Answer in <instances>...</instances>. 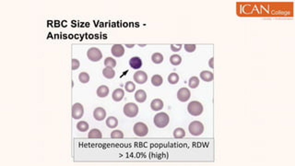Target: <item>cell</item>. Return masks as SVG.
Instances as JSON below:
<instances>
[{
	"instance_id": "cell-1",
	"label": "cell",
	"mask_w": 295,
	"mask_h": 166,
	"mask_svg": "<svg viewBox=\"0 0 295 166\" xmlns=\"http://www.w3.org/2000/svg\"><path fill=\"white\" fill-rule=\"evenodd\" d=\"M169 122H170L169 116L165 113H158L154 116V124L159 128H162V127L167 126Z\"/></svg>"
},
{
	"instance_id": "cell-2",
	"label": "cell",
	"mask_w": 295,
	"mask_h": 166,
	"mask_svg": "<svg viewBox=\"0 0 295 166\" xmlns=\"http://www.w3.org/2000/svg\"><path fill=\"white\" fill-rule=\"evenodd\" d=\"M187 111L191 116H198L203 113V105L201 103H199L197 101H193V102L188 103Z\"/></svg>"
},
{
	"instance_id": "cell-3",
	"label": "cell",
	"mask_w": 295,
	"mask_h": 166,
	"mask_svg": "<svg viewBox=\"0 0 295 166\" xmlns=\"http://www.w3.org/2000/svg\"><path fill=\"white\" fill-rule=\"evenodd\" d=\"M123 111L127 117H135L139 114V107L133 103H128L124 106Z\"/></svg>"
},
{
	"instance_id": "cell-4",
	"label": "cell",
	"mask_w": 295,
	"mask_h": 166,
	"mask_svg": "<svg viewBox=\"0 0 295 166\" xmlns=\"http://www.w3.org/2000/svg\"><path fill=\"white\" fill-rule=\"evenodd\" d=\"M188 130L191 135L193 136H199L204 131V125L199 121H193L189 124Z\"/></svg>"
},
{
	"instance_id": "cell-5",
	"label": "cell",
	"mask_w": 295,
	"mask_h": 166,
	"mask_svg": "<svg viewBox=\"0 0 295 166\" xmlns=\"http://www.w3.org/2000/svg\"><path fill=\"white\" fill-rule=\"evenodd\" d=\"M87 56L88 58L92 61V62H98L101 59L102 57V54L101 52L100 51V49L96 48V47H92L88 50L87 52Z\"/></svg>"
},
{
	"instance_id": "cell-6",
	"label": "cell",
	"mask_w": 295,
	"mask_h": 166,
	"mask_svg": "<svg viewBox=\"0 0 295 166\" xmlns=\"http://www.w3.org/2000/svg\"><path fill=\"white\" fill-rule=\"evenodd\" d=\"M133 131H134L135 135H137L139 137H145L146 135H148V125L146 124L139 122V123H136L134 124Z\"/></svg>"
},
{
	"instance_id": "cell-7",
	"label": "cell",
	"mask_w": 295,
	"mask_h": 166,
	"mask_svg": "<svg viewBox=\"0 0 295 166\" xmlns=\"http://www.w3.org/2000/svg\"><path fill=\"white\" fill-rule=\"evenodd\" d=\"M84 115L83 105L79 103H76L72 105V117L74 119H80Z\"/></svg>"
},
{
	"instance_id": "cell-8",
	"label": "cell",
	"mask_w": 295,
	"mask_h": 166,
	"mask_svg": "<svg viewBox=\"0 0 295 166\" xmlns=\"http://www.w3.org/2000/svg\"><path fill=\"white\" fill-rule=\"evenodd\" d=\"M191 93L190 90L187 88H181L178 91H177V99L180 102H187L190 99Z\"/></svg>"
},
{
	"instance_id": "cell-9",
	"label": "cell",
	"mask_w": 295,
	"mask_h": 166,
	"mask_svg": "<svg viewBox=\"0 0 295 166\" xmlns=\"http://www.w3.org/2000/svg\"><path fill=\"white\" fill-rule=\"evenodd\" d=\"M134 81L135 82L139 83V84H144L147 82L148 81V75L146 72L139 70L134 74Z\"/></svg>"
},
{
	"instance_id": "cell-10",
	"label": "cell",
	"mask_w": 295,
	"mask_h": 166,
	"mask_svg": "<svg viewBox=\"0 0 295 166\" xmlns=\"http://www.w3.org/2000/svg\"><path fill=\"white\" fill-rule=\"evenodd\" d=\"M112 55L115 57H121L125 54V48L122 44H113L111 49Z\"/></svg>"
},
{
	"instance_id": "cell-11",
	"label": "cell",
	"mask_w": 295,
	"mask_h": 166,
	"mask_svg": "<svg viewBox=\"0 0 295 166\" xmlns=\"http://www.w3.org/2000/svg\"><path fill=\"white\" fill-rule=\"evenodd\" d=\"M93 116L97 121H101L103 119H105L106 117V112L103 108L98 107L93 111Z\"/></svg>"
},
{
	"instance_id": "cell-12",
	"label": "cell",
	"mask_w": 295,
	"mask_h": 166,
	"mask_svg": "<svg viewBox=\"0 0 295 166\" xmlns=\"http://www.w3.org/2000/svg\"><path fill=\"white\" fill-rule=\"evenodd\" d=\"M142 60L138 57V56H134L132 58H130L129 60V66L133 68V69H139L142 67Z\"/></svg>"
},
{
	"instance_id": "cell-13",
	"label": "cell",
	"mask_w": 295,
	"mask_h": 166,
	"mask_svg": "<svg viewBox=\"0 0 295 166\" xmlns=\"http://www.w3.org/2000/svg\"><path fill=\"white\" fill-rule=\"evenodd\" d=\"M163 106H164L163 105V102L160 99H154L150 103V108L153 111H155V112L160 111L163 108Z\"/></svg>"
},
{
	"instance_id": "cell-14",
	"label": "cell",
	"mask_w": 295,
	"mask_h": 166,
	"mask_svg": "<svg viewBox=\"0 0 295 166\" xmlns=\"http://www.w3.org/2000/svg\"><path fill=\"white\" fill-rule=\"evenodd\" d=\"M124 96H125V91L122 89L114 90L112 94V98L114 102H121L124 99Z\"/></svg>"
},
{
	"instance_id": "cell-15",
	"label": "cell",
	"mask_w": 295,
	"mask_h": 166,
	"mask_svg": "<svg viewBox=\"0 0 295 166\" xmlns=\"http://www.w3.org/2000/svg\"><path fill=\"white\" fill-rule=\"evenodd\" d=\"M199 77H200V79H201L202 81H206V82H210V81H212L213 79H214L213 73L210 72V71H207V70L202 71V72L200 73Z\"/></svg>"
},
{
	"instance_id": "cell-16",
	"label": "cell",
	"mask_w": 295,
	"mask_h": 166,
	"mask_svg": "<svg viewBox=\"0 0 295 166\" xmlns=\"http://www.w3.org/2000/svg\"><path fill=\"white\" fill-rule=\"evenodd\" d=\"M135 99L137 102L139 103H144L147 100V94L145 92V90H139L138 91H136L135 93Z\"/></svg>"
},
{
	"instance_id": "cell-17",
	"label": "cell",
	"mask_w": 295,
	"mask_h": 166,
	"mask_svg": "<svg viewBox=\"0 0 295 166\" xmlns=\"http://www.w3.org/2000/svg\"><path fill=\"white\" fill-rule=\"evenodd\" d=\"M102 75H103L104 78H106L108 80H111V79L114 78L115 72H114L113 68H105L102 70Z\"/></svg>"
},
{
	"instance_id": "cell-18",
	"label": "cell",
	"mask_w": 295,
	"mask_h": 166,
	"mask_svg": "<svg viewBox=\"0 0 295 166\" xmlns=\"http://www.w3.org/2000/svg\"><path fill=\"white\" fill-rule=\"evenodd\" d=\"M109 94V88L105 85H101L97 89V95L100 98H104Z\"/></svg>"
},
{
	"instance_id": "cell-19",
	"label": "cell",
	"mask_w": 295,
	"mask_h": 166,
	"mask_svg": "<svg viewBox=\"0 0 295 166\" xmlns=\"http://www.w3.org/2000/svg\"><path fill=\"white\" fill-rule=\"evenodd\" d=\"M102 137V134H101V132L97 129V128H93V129H92L90 132H89V134H88V138H100Z\"/></svg>"
},
{
	"instance_id": "cell-20",
	"label": "cell",
	"mask_w": 295,
	"mask_h": 166,
	"mask_svg": "<svg viewBox=\"0 0 295 166\" xmlns=\"http://www.w3.org/2000/svg\"><path fill=\"white\" fill-rule=\"evenodd\" d=\"M118 124V120L114 116H110L106 119V125L110 128H114Z\"/></svg>"
},
{
	"instance_id": "cell-21",
	"label": "cell",
	"mask_w": 295,
	"mask_h": 166,
	"mask_svg": "<svg viewBox=\"0 0 295 166\" xmlns=\"http://www.w3.org/2000/svg\"><path fill=\"white\" fill-rule=\"evenodd\" d=\"M151 83H152L153 86L159 87V86H160V85L163 83V79H162V77L160 76V75H154V76H152V78H151Z\"/></svg>"
},
{
	"instance_id": "cell-22",
	"label": "cell",
	"mask_w": 295,
	"mask_h": 166,
	"mask_svg": "<svg viewBox=\"0 0 295 166\" xmlns=\"http://www.w3.org/2000/svg\"><path fill=\"white\" fill-rule=\"evenodd\" d=\"M170 62L173 66H179L182 63V57L179 55H173L170 57Z\"/></svg>"
},
{
	"instance_id": "cell-23",
	"label": "cell",
	"mask_w": 295,
	"mask_h": 166,
	"mask_svg": "<svg viewBox=\"0 0 295 166\" xmlns=\"http://www.w3.org/2000/svg\"><path fill=\"white\" fill-rule=\"evenodd\" d=\"M151 60L155 64H160L163 61V55L160 53H155L151 55Z\"/></svg>"
},
{
	"instance_id": "cell-24",
	"label": "cell",
	"mask_w": 295,
	"mask_h": 166,
	"mask_svg": "<svg viewBox=\"0 0 295 166\" xmlns=\"http://www.w3.org/2000/svg\"><path fill=\"white\" fill-rule=\"evenodd\" d=\"M186 136V131L185 129L181 128V127H178L176 129H174L173 131V137L175 138H183L184 137Z\"/></svg>"
},
{
	"instance_id": "cell-25",
	"label": "cell",
	"mask_w": 295,
	"mask_h": 166,
	"mask_svg": "<svg viewBox=\"0 0 295 166\" xmlns=\"http://www.w3.org/2000/svg\"><path fill=\"white\" fill-rule=\"evenodd\" d=\"M89 124L87 123V122H85V121H79L78 124H77V128H78V130L79 131H80V132H86V131H88V129H89Z\"/></svg>"
},
{
	"instance_id": "cell-26",
	"label": "cell",
	"mask_w": 295,
	"mask_h": 166,
	"mask_svg": "<svg viewBox=\"0 0 295 166\" xmlns=\"http://www.w3.org/2000/svg\"><path fill=\"white\" fill-rule=\"evenodd\" d=\"M104 66L106 68H113L115 66H116V61L112 58V57H106L105 60H104Z\"/></svg>"
},
{
	"instance_id": "cell-27",
	"label": "cell",
	"mask_w": 295,
	"mask_h": 166,
	"mask_svg": "<svg viewBox=\"0 0 295 166\" xmlns=\"http://www.w3.org/2000/svg\"><path fill=\"white\" fill-rule=\"evenodd\" d=\"M179 75L177 73H171L168 76V82L170 84H176L179 81Z\"/></svg>"
},
{
	"instance_id": "cell-28",
	"label": "cell",
	"mask_w": 295,
	"mask_h": 166,
	"mask_svg": "<svg viewBox=\"0 0 295 166\" xmlns=\"http://www.w3.org/2000/svg\"><path fill=\"white\" fill-rule=\"evenodd\" d=\"M188 85L190 88L192 89H196L199 86V79L197 77H192L189 79V81H188Z\"/></svg>"
},
{
	"instance_id": "cell-29",
	"label": "cell",
	"mask_w": 295,
	"mask_h": 166,
	"mask_svg": "<svg viewBox=\"0 0 295 166\" xmlns=\"http://www.w3.org/2000/svg\"><path fill=\"white\" fill-rule=\"evenodd\" d=\"M90 75L87 72H81L79 75V80L81 83H88L90 81Z\"/></svg>"
},
{
	"instance_id": "cell-30",
	"label": "cell",
	"mask_w": 295,
	"mask_h": 166,
	"mask_svg": "<svg viewBox=\"0 0 295 166\" xmlns=\"http://www.w3.org/2000/svg\"><path fill=\"white\" fill-rule=\"evenodd\" d=\"M125 89L127 92H133L136 89V85L132 81H127L125 85Z\"/></svg>"
},
{
	"instance_id": "cell-31",
	"label": "cell",
	"mask_w": 295,
	"mask_h": 166,
	"mask_svg": "<svg viewBox=\"0 0 295 166\" xmlns=\"http://www.w3.org/2000/svg\"><path fill=\"white\" fill-rule=\"evenodd\" d=\"M111 138H124V133L120 130H113L111 133Z\"/></svg>"
},
{
	"instance_id": "cell-32",
	"label": "cell",
	"mask_w": 295,
	"mask_h": 166,
	"mask_svg": "<svg viewBox=\"0 0 295 166\" xmlns=\"http://www.w3.org/2000/svg\"><path fill=\"white\" fill-rule=\"evenodd\" d=\"M79 65L80 64H79V61L78 59L73 58L71 60V68H72V70H77L79 68Z\"/></svg>"
},
{
	"instance_id": "cell-33",
	"label": "cell",
	"mask_w": 295,
	"mask_h": 166,
	"mask_svg": "<svg viewBox=\"0 0 295 166\" xmlns=\"http://www.w3.org/2000/svg\"><path fill=\"white\" fill-rule=\"evenodd\" d=\"M184 46H185V50L188 53H193L197 48L196 44H185Z\"/></svg>"
},
{
	"instance_id": "cell-34",
	"label": "cell",
	"mask_w": 295,
	"mask_h": 166,
	"mask_svg": "<svg viewBox=\"0 0 295 166\" xmlns=\"http://www.w3.org/2000/svg\"><path fill=\"white\" fill-rule=\"evenodd\" d=\"M182 44H171V50L173 52H179L182 49Z\"/></svg>"
},
{
	"instance_id": "cell-35",
	"label": "cell",
	"mask_w": 295,
	"mask_h": 166,
	"mask_svg": "<svg viewBox=\"0 0 295 166\" xmlns=\"http://www.w3.org/2000/svg\"><path fill=\"white\" fill-rule=\"evenodd\" d=\"M213 60H214V58L212 57V58H210V60H209V62H208V65H209L210 68H214V67H213Z\"/></svg>"
},
{
	"instance_id": "cell-36",
	"label": "cell",
	"mask_w": 295,
	"mask_h": 166,
	"mask_svg": "<svg viewBox=\"0 0 295 166\" xmlns=\"http://www.w3.org/2000/svg\"><path fill=\"white\" fill-rule=\"evenodd\" d=\"M126 46L127 48H132V47H134V44H126Z\"/></svg>"
}]
</instances>
